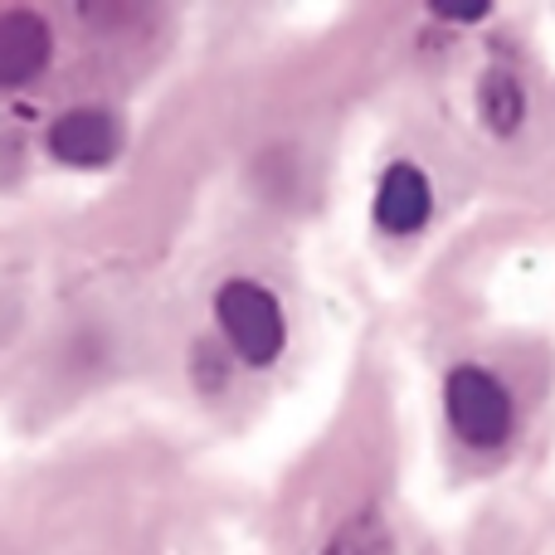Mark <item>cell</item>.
Segmentation results:
<instances>
[{"mask_svg":"<svg viewBox=\"0 0 555 555\" xmlns=\"http://www.w3.org/2000/svg\"><path fill=\"white\" fill-rule=\"evenodd\" d=\"M385 541H380V527H365V521H356V527H346L341 537L332 541V551L326 555H380Z\"/></svg>","mask_w":555,"mask_h":555,"instance_id":"cell-7","label":"cell"},{"mask_svg":"<svg viewBox=\"0 0 555 555\" xmlns=\"http://www.w3.org/2000/svg\"><path fill=\"white\" fill-rule=\"evenodd\" d=\"M443 410H449V424L468 449H498L512 434V395L507 385L498 380L482 365H459L443 380Z\"/></svg>","mask_w":555,"mask_h":555,"instance_id":"cell-2","label":"cell"},{"mask_svg":"<svg viewBox=\"0 0 555 555\" xmlns=\"http://www.w3.org/2000/svg\"><path fill=\"white\" fill-rule=\"evenodd\" d=\"M54 59V29L39 10H0V88H25Z\"/></svg>","mask_w":555,"mask_h":555,"instance_id":"cell-4","label":"cell"},{"mask_svg":"<svg viewBox=\"0 0 555 555\" xmlns=\"http://www.w3.org/2000/svg\"><path fill=\"white\" fill-rule=\"evenodd\" d=\"M215 322L220 336L244 365H273L287 346V317L273 287L254 278H230L215 287Z\"/></svg>","mask_w":555,"mask_h":555,"instance_id":"cell-1","label":"cell"},{"mask_svg":"<svg viewBox=\"0 0 555 555\" xmlns=\"http://www.w3.org/2000/svg\"><path fill=\"white\" fill-rule=\"evenodd\" d=\"M478 107H482V122L492 127L498 137H512L527 117V93L521 83L507 74V68H492L488 78L478 83Z\"/></svg>","mask_w":555,"mask_h":555,"instance_id":"cell-6","label":"cell"},{"mask_svg":"<svg viewBox=\"0 0 555 555\" xmlns=\"http://www.w3.org/2000/svg\"><path fill=\"white\" fill-rule=\"evenodd\" d=\"M44 146L59 166L98 171V166L117 162V152H122V122L107 107H68L49 122Z\"/></svg>","mask_w":555,"mask_h":555,"instance_id":"cell-3","label":"cell"},{"mask_svg":"<svg viewBox=\"0 0 555 555\" xmlns=\"http://www.w3.org/2000/svg\"><path fill=\"white\" fill-rule=\"evenodd\" d=\"M371 215H375V224H380L385 234H420L424 224H429V215H434L429 176H424L420 166H410V162H395L390 171L380 176V185H375Z\"/></svg>","mask_w":555,"mask_h":555,"instance_id":"cell-5","label":"cell"},{"mask_svg":"<svg viewBox=\"0 0 555 555\" xmlns=\"http://www.w3.org/2000/svg\"><path fill=\"white\" fill-rule=\"evenodd\" d=\"M434 15L439 20H459V25H473V20L488 15V0H473V5H453V0H434Z\"/></svg>","mask_w":555,"mask_h":555,"instance_id":"cell-8","label":"cell"}]
</instances>
